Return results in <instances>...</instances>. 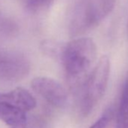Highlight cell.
<instances>
[{"instance_id":"obj_1","label":"cell","mask_w":128,"mask_h":128,"mask_svg":"<svg viewBox=\"0 0 128 128\" xmlns=\"http://www.w3.org/2000/svg\"><path fill=\"white\" fill-rule=\"evenodd\" d=\"M96 58V46L94 40L81 37L62 44L60 60L64 71L72 82L84 77Z\"/></svg>"},{"instance_id":"obj_2","label":"cell","mask_w":128,"mask_h":128,"mask_svg":"<svg viewBox=\"0 0 128 128\" xmlns=\"http://www.w3.org/2000/svg\"><path fill=\"white\" fill-rule=\"evenodd\" d=\"M115 0H76L69 16V32L78 36L98 26L113 10Z\"/></svg>"},{"instance_id":"obj_3","label":"cell","mask_w":128,"mask_h":128,"mask_svg":"<svg viewBox=\"0 0 128 128\" xmlns=\"http://www.w3.org/2000/svg\"><path fill=\"white\" fill-rule=\"evenodd\" d=\"M36 106L34 96L23 88L0 92V120L9 128H28L26 113Z\"/></svg>"},{"instance_id":"obj_4","label":"cell","mask_w":128,"mask_h":128,"mask_svg":"<svg viewBox=\"0 0 128 128\" xmlns=\"http://www.w3.org/2000/svg\"><path fill=\"white\" fill-rule=\"evenodd\" d=\"M110 69L109 58L106 55L102 56L85 80L79 102L82 115H88L104 96L109 80Z\"/></svg>"},{"instance_id":"obj_5","label":"cell","mask_w":128,"mask_h":128,"mask_svg":"<svg viewBox=\"0 0 128 128\" xmlns=\"http://www.w3.org/2000/svg\"><path fill=\"white\" fill-rule=\"evenodd\" d=\"M30 62L21 52L0 48V80L16 82L24 78L30 72Z\"/></svg>"},{"instance_id":"obj_6","label":"cell","mask_w":128,"mask_h":128,"mask_svg":"<svg viewBox=\"0 0 128 128\" xmlns=\"http://www.w3.org/2000/svg\"><path fill=\"white\" fill-rule=\"evenodd\" d=\"M32 90L50 105L57 107H64L68 101V94L66 88L56 80L39 76L33 78L31 82Z\"/></svg>"},{"instance_id":"obj_7","label":"cell","mask_w":128,"mask_h":128,"mask_svg":"<svg viewBox=\"0 0 128 128\" xmlns=\"http://www.w3.org/2000/svg\"><path fill=\"white\" fill-rule=\"evenodd\" d=\"M118 122L119 128H128V78L124 84L120 97Z\"/></svg>"},{"instance_id":"obj_8","label":"cell","mask_w":128,"mask_h":128,"mask_svg":"<svg viewBox=\"0 0 128 128\" xmlns=\"http://www.w3.org/2000/svg\"><path fill=\"white\" fill-rule=\"evenodd\" d=\"M26 8L31 12L37 13L50 8L54 0H23Z\"/></svg>"},{"instance_id":"obj_9","label":"cell","mask_w":128,"mask_h":128,"mask_svg":"<svg viewBox=\"0 0 128 128\" xmlns=\"http://www.w3.org/2000/svg\"><path fill=\"white\" fill-rule=\"evenodd\" d=\"M112 117V111L109 110L105 112L103 114L100 116L99 119H97L89 128H107L109 124Z\"/></svg>"},{"instance_id":"obj_10","label":"cell","mask_w":128,"mask_h":128,"mask_svg":"<svg viewBox=\"0 0 128 128\" xmlns=\"http://www.w3.org/2000/svg\"><path fill=\"white\" fill-rule=\"evenodd\" d=\"M126 32H127V37H128V20H127V25H126Z\"/></svg>"}]
</instances>
